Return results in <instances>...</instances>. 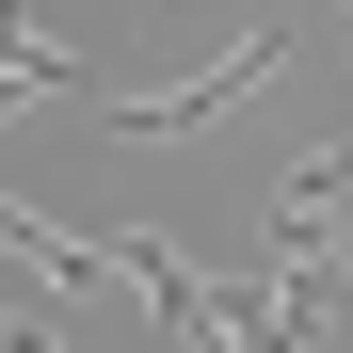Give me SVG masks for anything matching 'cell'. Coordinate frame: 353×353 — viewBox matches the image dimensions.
<instances>
[{"label": "cell", "mask_w": 353, "mask_h": 353, "mask_svg": "<svg viewBox=\"0 0 353 353\" xmlns=\"http://www.w3.org/2000/svg\"><path fill=\"white\" fill-rule=\"evenodd\" d=\"M257 65H273V32H241V48H225V65H209V81H176V97H112V129H161V145H176V129H209V112L241 97Z\"/></svg>", "instance_id": "cell-1"}, {"label": "cell", "mask_w": 353, "mask_h": 353, "mask_svg": "<svg viewBox=\"0 0 353 353\" xmlns=\"http://www.w3.org/2000/svg\"><path fill=\"white\" fill-rule=\"evenodd\" d=\"M17 81H65V48H48L32 17H0V97H17Z\"/></svg>", "instance_id": "cell-2"}]
</instances>
